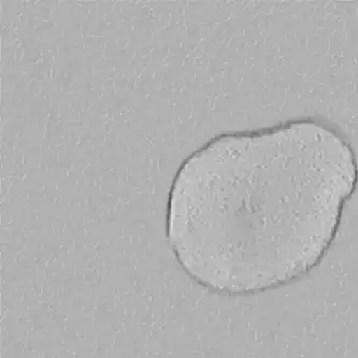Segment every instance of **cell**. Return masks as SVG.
Here are the masks:
<instances>
[{"label":"cell","instance_id":"obj_1","mask_svg":"<svg viewBox=\"0 0 358 358\" xmlns=\"http://www.w3.org/2000/svg\"><path fill=\"white\" fill-rule=\"evenodd\" d=\"M356 184L353 151L324 124L217 137L176 176L170 248L186 275L214 293L279 289L323 261Z\"/></svg>","mask_w":358,"mask_h":358}]
</instances>
